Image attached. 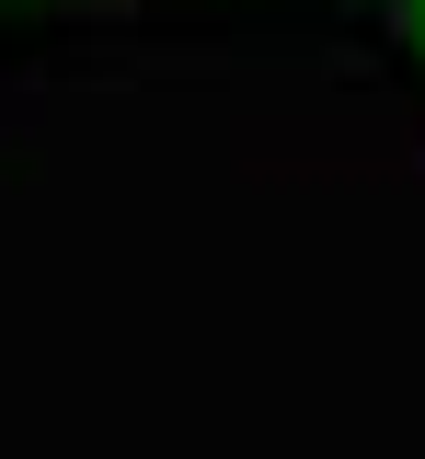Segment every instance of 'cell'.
<instances>
[{"label": "cell", "instance_id": "cell-1", "mask_svg": "<svg viewBox=\"0 0 425 459\" xmlns=\"http://www.w3.org/2000/svg\"><path fill=\"white\" fill-rule=\"evenodd\" d=\"M379 12H391V35H403V47L425 57V0H379Z\"/></svg>", "mask_w": 425, "mask_h": 459}]
</instances>
